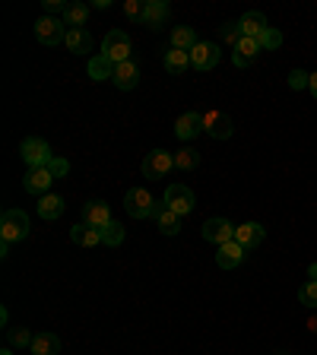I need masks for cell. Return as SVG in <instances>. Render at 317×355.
Wrapping results in <instances>:
<instances>
[{
  "instance_id": "obj_1",
  "label": "cell",
  "mask_w": 317,
  "mask_h": 355,
  "mask_svg": "<svg viewBox=\"0 0 317 355\" xmlns=\"http://www.w3.org/2000/svg\"><path fill=\"white\" fill-rule=\"evenodd\" d=\"M32 232V222H29V213L26 209H3L0 216V241H22L29 238Z\"/></svg>"
},
{
  "instance_id": "obj_2",
  "label": "cell",
  "mask_w": 317,
  "mask_h": 355,
  "mask_svg": "<svg viewBox=\"0 0 317 355\" xmlns=\"http://www.w3.org/2000/svg\"><path fill=\"white\" fill-rule=\"evenodd\" d=\"M19 155H22V162L29 165V168H48L51 165V146L42 140V137H26L19 146Z\"/></svg>"
},
{
  "instance_id": "obj_3",
  "label": "cell",
  "mask_w": 317,
  "mask_h": 355,
  "mask_svg": "<svg viewBox=\"0 0 317 355\" xmlns=\"http://www.w3.org/2000/svg\"><path fill=\"white\" fill-rule=\"evenodd\" d=\"M140 168H143L146 181H162V178L175 168V153H169V149H153V153H146Z\"/></svg>"
},
{
  "instance_id": "obj_4",
  "label": "cell",
  "mask_w": 317,
  "mask_h": 355,
  "mask_svg": "<svg viewBox=\"0 0 317 355\" xmlns=\"http://www.w3.org/2000/svg\"><path fill=\"white\" fill-rule=\"evenodd\" d=\"M130 51H133V42H130V35H127V32L111 29L108 35H105L102 54L108 60H114V64H124V60H130Z\"/></svg>"
},
{
  "instance_id": "obj_5",
  "label": "cell",
  "mask_w": 317,
  "mask_h": 355,
  "mask_svg": "<svg viewBox=\"0 0 317 355\" xmlns=\"http://www.w3.org/2000/svg\"><path fill=\"white\" fill-rule=\"evenodd\" d=\"M153 207H155V200L146 187H130V191L124 193V209L130 219H149Z\"/></svg>"
},
{
  "instance_id": "obj_6",
  "label": "cell",
  "mask_w": 317,
  "mask_h": 355,
  "mask_svg": "<svg viewBox=\"0 0 317 355\" xmlns=\"http://www.w3.org/2000/svg\"><path fill=\"white\" fill-rule=\"evenodd\" d=\"M200 114H203V130H207L213 140H229L232 133H235V124H232V118L225 111L207 108V111H200Z\"/></svg>"
},
{
  "instance_id": "obj_7",
  "label": "cell",
  "mask_w": 317,
  "mask_h": 355,
  "mask_svg": "<svg viewBox=\"0 0 317 355\" xmlns=\"http://www.w3.org/2000/svg\"><path fill=\"white\" fill-rule=\"evenodd\" d=\"M235 229L238 225H232L225 216H213V219H207L203 222V238H207L209 244H216V248H222V244H229V241H235Z\"/></svg>"
},
{
  "instance_id": "obj_8",
  "label": "cell",
  "mask_w": 317,
  "mask_h": 355,
  "mask_svg": "<svg viewBox=\"0 0 317 355\" xmlns=\"http://www.w3.org/2000/svg\"><path fill=\"white\" fill-rule=\"evenodd\" d=\"M35 38L42 44H48V48H54V44H64L67 42V26L64 19H54V16H42V19L35 22Z\"/></svg>"
},
{
  "instance_id": "obj_9",
  "label": "cell",
  "mask_w": 317,
  "mask_h": 355,
  "mask_svg": "<svg viewBox=\"0 0 317 355\" xmlns=\"http://www.w3.org/2000/svg\"><path fill=\"white\" fill-rule=\"evenodd\" d=\"M162 200L169 203L171 213H178V216H187L194 207H197V197H194V191L187 184H171Z\"/></svg>"
},
{
  "instance_id": "obj_10",
  "label": "cell",
  "mask_w": 317,
  "mask_h": 355,
  "mask_svg": "<svg viewBox=\"0 0 317 355\" xmlns=\"http://www.w3.org/2000/svg\"><path fill=\"white\" fill-rule=\"evenodd\" d=\"M222 51L216 42H197V48L191 51V67L194 70H213L216 64H219Z\"/></svg>"
},
{
  "instance_id": "obj_11",
  "label": "cell",
  "mask_w": 317,
  "mask_h": 355,
  "mask_svg": "<svg viewBox=\"0 0 317 355\" xmlns=\"http://www.w3.org/2000/svg\"><path fill=\"white\" fill-rule=\"evenodd\" d=\"M149 219L155 222V229L162 232V235H171V238H175L178 232H181V216L171 213L165 200H162V203H155V207H153V216H149Z\"/></svg>"
},
{
  "instance_id": "obj_12",
  "label": "cell",
  "mask_w": 317,
  "mask_h": 355,
  "mask_svg": "<svg viewBox=\"0 0 317 355\" xmlns=\"http://www.w3.org/2000/svg\"><path fill=\"white\" fill-rule=\"evenodd\" d=\"M51 181H54V175L48 168H29L26 171V178H22V187L42 200L44 193H51Z\"/></svg>"
},
{
  "instance_id": "obj_13",
  "label": "cell",
  "mask_w": 317,
  "mask_h": 355,
  "mask_svg": "<svg viewBox=\"0 0 317 355\" xmlns=\"http://www.w3.org/2000/svg\"><path fill=\"white\" fill-rule=\"evenodd\" d=\"M266 238V229L260 225V222H241L235 229V241L241 244L244 251H254V248H260Z\"/></svg>"
},
{
  "instance_id": "obj_14",
  "label": "cell",
  "mask_w": 317,
  "mask_h": 355,
  "mask_svg": "<svg viewBox=\"0 0 317 355\" xmlns=\"http://www.w3.org/2000/svg\"><path fill=\"white\" fill-rule=\"evenodd\" d=\"M83 222H86L89 229H98L102 232L105 225L111 222V209L105 200H89L86 207H83Z\"/></svg>"
},
{
  "instance_id": "obj_15",
  "label": "cell",
  "mask_w": 317,
  "mask_h": 355,
  "mask_svg": "<svg viewBox=\"0 0 317 355\" xmlns=\"http://www.w3.org/2000/svg\"><path fill=\"white\" fill-rule=\"evenodd\" d=\"M200 130H203V114H200V111H185V114L175 121V137L185 143L194 140Z\"/></svg>"
},
{
  "instance_id": "obj_16",
  "label": "cell",
  "mask_w": 317,
  "mask_h": 355,
  "mask_svg": "<svg viewBox=\"0 0 317 355\" xmlns=\"http://www.w3.org/2000/svg\"><path fill=\"white\" fill-rule=\"evenodd\" d=\"M111 83H114L121 92H127V89H137V83H140V67L133 64V60H124V64L114 67V76H111Z\"/></svg>"
},
{
  "instance_id": "obj_17",
  "label": "cell",
  "mask_w": 317,
  "mask_h": 355,
  "mask_svg": "<svg viewBox=\"0 0 317 355\" xmlns=\"http://www.w3.org/2000/svg\"><path fill=\"white\" fill-rule=\"evenodd\" d=\"M171 19V10L165 0H146V19H143V26H149V29H165Z\"/></svg>"
},
{
  "instance_id": "obj_18",
  "label": "cell",
  "mask_w": 317,
  "mask_h": 355,
  "mask_svg": "<svg viewBox=\"0 0 317 355\" xmlns=\"http://www.w3.org/2000/svg\"><path fill=\"white\" fill-rule=\"evenodd\" d=\"M244 248L238 241H229V244H222L219 248V254H216V266L219 270H235V266H241V260H244Z\"/></svg>"
},
{
  "instance_id": "obj_19",
  "label": "cell",
  "mask_w": 317,
  "mask_h": 355,
  "mask_svg": "<svg viewBox=\"0 0 317 355\" xmlns=\"http://www.w3.org/2000/svg\"><path fill=\"white\" fill-rule=\"evenodd\" d=\"M260 51H264V48H260L257 38H241V42L235 44L232 64H235V67H248V64H254V60H257V54H260Z\"/></svg>"
},
{
  "instance_id": "obj_20",
  "label": "cell",
  "mask_w": 317,
  "mask_h": 355,
  "mask_svg": "<svg viewBox=\"0 0 317 355\" xmlns=\"http://www.w3.org/2000/svg\"><path fill=\"white\" fill-rule=\"evenodd\" d=\"M67 51L70 54H89L92 48H96V42H92V35H89V29H67Z\"/></svg>"
},
{
  "instance_id": "obj_21",
  "label": "cell",
  "mask_w": 317,
  "mask_h": 355,
  "mask_svg": "<svg viewBox=\"0 0 317 355\" xmlns=\"http://www.w3.org/2000/svg\"><path fill=\"white\" fill-rule=\"evenodd\" d=\"M38 216H42L44 222H54L64 216V197H58V193H44L42 200H38Z\"/></svg>"
},
{
  "instance_id": "obj_22",
  "label": "cell",
  "mask_w": 317,
  "mask_h": 355,
  "mask_svg": "<svg viewBox=\"0 0 317 355\" xmlns=\"http://www.w3.org/2000/svg\"><path fill=\"white\" fill-rule=\"evenodd\" d=\"M238 26H241V35H244V38H257L260 32H264L266 26H270V22H266V16H264V13L251 10V13H244L241 19H238Z\"/></svg>"
},
{
  "instance_id": "obj_23",
  "label": "cell",
  "mask_w": 317,
  "mask_h": 355,
  "mask_svg": "<svg viewBox=\"0 0 317 355\" xmlns=\"http://www.w3.org/2000/svg\"><path fill=\"white\" fill-rule=\"evenodd\" d=\"M70 241L80 244V248H96V244H102V232L89 229L86 222H80V225H74V229H70Z\"/></svg>"
},
{
  "instance_id": "obj_24",
  "label": "cell",
  "mask_w": 317,
  "mask_h": 355,
  "mask_svg": "<svg viewBox=\"0 0 317 355\" xmlns=\"http://www.w3.org/2000/svg\"><path fill=\"white\" fill-rule=\"evenodd\" d=\"M169 48H178V51H194L197 48V32L191 26H175L171 29V44Z\"/></svg>"
},
{
  "instance_id": "obj_25",
  "label": "cell",
  "mask_w": 317,
  "mask_h": 355,
  "mask_svg": "<svg viewBox=\"0 0 317 355\" xmlns=\"http://www.w3.org/2000/svg\"><path fill=\"white\" fill-rule=\"evenodd\" d=\"M114 67H118V64H114V60H108L102 51H98L96 58L89 60V76H92V80H96V83L111 80V76H114Z\"/></svg>"
},
{
  "instance_id": "obj_26",
  "label": "cell",
  "mask_w": 317,
  "mask_h": 355,
  "mask_svg": "<svg viewBox=\"0 0 317 355\" xmlns=\"http://www.w3.org/2000/svg\"><path fill=\"white\" fill-rule=\"evenodd\" d=\"M162 64H165V70H169V73L181 76L187 67H191V51H178V48H169Z\"/></svg>"
},
{
  "instance_id": "obj_27",
  "label": "cell",
  "mask_w": 317,
  "mask_h": 355,
  "mask_svg": "<svg viewBox=\"0 0 317 355\" xmlns=\"http://www.w3.org/2000/svg\"><path fill=\"white\" fill-rule=\"evenodd\" d=\"M60 352V336L54 333H38L32 340V355H58Z\"/></svg>"
},
{
  "instance_id": "obj_28",
  "label": "cell",
  "mask_w": 317,
  "mask_h": 355,
  "mask_svg": "<svg viewBox=\"0 0 317 355\" xmlns=\"http://www.w3.org/2000/svg\"><path fill=\"white\" fill-rule=\"evenodd\" d=\"M197 165H200V153L194 146L175 149V168L178 171H197Z\"/></svg>"
},
{
  "instance_id": "obj_29",
  "label": "cell",
  "mask_w": 317,
  "mask_h": 355,
  "mask_svg": "<svg viewBox=\"0 0 317 355\" xmlns=\"http://www.w3.org/2000/svg\"><path fill=\"white\" fill-rule=\"evenodd\" d=\"M89 19V3H70L64 13V26H70V29H83Z\"/></svg>"
},
{
  "instance_id": "obj_30",
  "label": "cell",
  "mask_w": 317,
  "mask_h": 355,
  "mask_svg": "<svg viewBox=\"0 0 317 355\" xmlns=\"http://www.w3.org/2000/svg\"><path fill=\"white\" fill-rule=\"evenodd\" d=\"M32 340H35V336H32L26 327H10L7 330V346L10 349H32Z\"/></svg>"
},
{
  "instance_id": "obj_31",
  "label": "cell",
  "mask_w": 317,
  "mask_h": 355,
  "mask_svg": "<svg viewBox=\"0 0 317 355\" xmlns=\"http://www.w3.org/2000/svg\"><path fill=\"white\" fill-rule=\"evenodd\" d=\"M121 241H124V225H121L118 219H111L108 225L102 229V244H108V248H118Z\"/></svg>"
},
{
  "instance_id": "obj_32",
  "label": "cell",
  "mask_w": 317,
  "mask_h": 355,
  "mask_svg": "<svg viewBox=\"0 0 317 355\" xmlns=\"http://www.w3.org/2000/svg\"><path fill=\"white\" fill-rule=\"evenodd\" d=\"M124 16L130 22H137V26H143V19H146V0H124Z\"/></svg>"
},
{
  "instance_id": "obj_33",
  "label": "cell",
  "mask_w": 317,
  "mask_h": 355,
  "mask_svg": "<svg viewBox=\"0 0 317 355\" xmlns=\"http://www.w3.org/2000/svg\"><path fill=\"white\" fill-rule=\"evenodd\" d=\"M257 42H260V48H264V51H276V48L282 44V32L273 29V26H266V29L257 35Z\"/></svg>"
},
{
  "instance_id": "obj_34",
  "label": "cell",
  "mask_w": 317,
  "mask_h": 355,
  "mask_svg": "<svg viewBox=\"0 0 317 355\" xmlns=\"http://www.w3.org/2000/svg\"><path fill=\"white\" fill-rule=\"evenodd\" d=\"M219 38H222V44H232V48H235L238 42H241V26H238V22H222L219 26Z\"/></svg>"
},
{
  "instance_id": "obj_35",
  "label": "cell",
  "mask_w": 317,
  "mask_h": 355,
  "mask_svg": "<svg viewBox=\"0 0 317 355\" xmlns=\"http://www.w3.org/2000/svg\"><path fill=\"white\" fill-rule=\"evenodd\" d=\"M298 298H302V304H305V308H311V311H314V308H317V282H314V279H308V282H305V286H302V292H298Z\"/></svg>"
},
{
  "instance_id": "obj_36",
  "label": "cell",
  "mask_w": 317,
  "mask_h": 355,
  "mask_svg": "<svg viewBox=\"0 0 317 355\" xmlns=\"http://www.w3.org/2000/svg\"><path fill=\"white\" fill-rule=\"evenodd\" d=\"M308 86H311V73H308V70H302V67H298V70H292V73H289V89L302 92V89H308Z\"/></svg>"
},
{
  "instance_id": "obj_37",
  "label": "cell",
  "mask_w": 317,
  "mask_h": 355,
  "mask_svg": "<svg viewBox=\"0 0 317 355\" xmlns=\"http://www.w3.org/2000/svg\"><path fill=\"white\" fill-rule=\"evenodd\" d=\"M48 171H51L54 178H64L67 171H70V162H67V159H60V155H54L51 165H48Z\"/></svg>"
},
{
  "instance_id": "obj_38",
  "label": "cell",
  "mask_w": 317,
  "mask_h": 355,
  "mask_svg": "<svg viewBox=\"0 0 317 355\" xmlns=\"http://www.w3.org/2000/svg\"><path fill=\"white\" fill-rule=\"evenodd\" d=\"M67 7H70V3H64V0H44V10H48V13H67Z\"/></svg>"
},
{
  "instance_id": "obj_39",
  "label": "cell",
  "mask_w": 317,
  "mask_h": 355,
  "mask_svg": "<svg viewBox=\"0 0 317 355\" xmlns=\"http://www.w3.org/2000/svg\"><path fill=\"white\" fill-rule=\"evenodd\" d=\"M308 92L314 96V102H317V73H311V86H308Z\"/></svg>"
},
{
  "instance_id": "obj_40",
  "label": "cell",
  "mask_w": 317,
  "mask_h": 355,
  "mask_svg": "<svg viewBox=\"0 0 317 355\" xmlns=\"http://www.w3.org/2000/svg\"><path fill=\"white\" fill-rule=\"evenodd\" d=\"M0 324H3V327L10 324V311L7 308H0Z\"/></svg>"
},
{
  "instance_id": "obj_41",
  "label": "cell",
  "mask_w": 317,
  "mask_h": 355,
  "mask_svg": "<svg viewBox=\"0 0 317 355\" xmlns=\"http://www.w3.org/2000/svg\"><path fill=\"white\" fill-rule=\"evenodd\" d=\"M308 330L317 333V314H311V318H308Z\"/></svg>"
},
{
  "instance_id": "obj_42",
  "label": "cell",
  "mask_w": 317,
  "mask_h": 355,
  "mask_svg": "<svg viewBox=\"0 0 317 355\" xmlns=\"http://www.w3.org/2000/svg\"><path fill=\"white\" fill-rule=\"evenodd\" d=\"M308 279H314V282H317V263H311V266H308Z\"/></svg>"
},
{
  "instance_id": "obj_43",
  "label": "cell",
  "mask_w": 317,
  "mask_h": 355,
  "mask_svg": "<svg viewBox=\"0 0 317 355\" xmlns=\"http://www.w3.org/2000/svg\"><path fill=\"white\" fill-rule=\"evenodd\" d=\"M0 355H13V349H10V346H7V349H3V352H0Z\"/></svg>"
},
{
  "instance_id": "obj_44",
  "label": "cell",
  "mask_w": 317,
  "mask_h": 355,
  "mask_svg": "<svg viewBox=\"0 0 317 355\" xmlns=\"http://www.w3.org/2000/svg\"><path fill=\"white\" fill-rule=\"evenodd\" d=\"M280 355H286V352H280Z\"/></svg>"
}]
</instances>
